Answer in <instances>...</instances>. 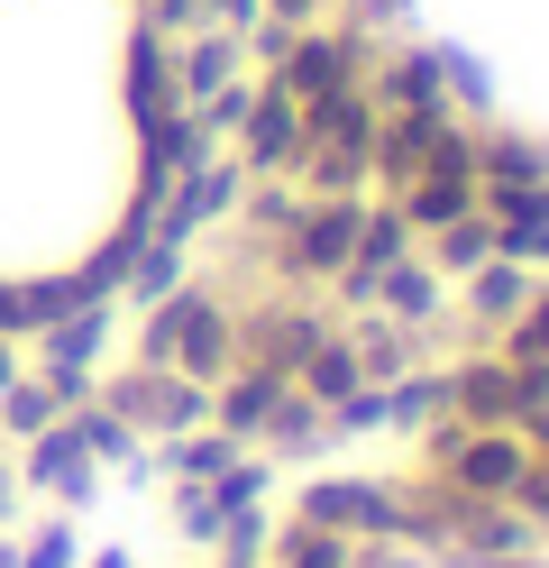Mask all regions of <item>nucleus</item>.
Listing matches in <instances>:
<instances>
[{"mask_svg": "<svg viewBox=\"0 0 549 568\" xmlns=\"http://www.w3.org/2000/svg\"><path fill=\"white\" fill-rule=\"evenodd\" d=\"M430 404H449V376H413L403 395H385V422H421Z\"/></svg>", "mask_w": 549, "mask_h": 568, "instance_id": "nucleus-11", "label": "nucleus"}, {"mask_svg": "<svg viewBox=\"0 0 549 568\" xmlns=\"http://www.w3.org/2000/svg\"><path fill=\"white\" fill-rule=\"evenodd\" d=\"M522 303V275H486V312H512Z\"/></svg>", "mask_w": 549, "mask_h": 568, "instance_id": "nucleus-15", "label": "nucleus"}, {"mask_svg": "<svg viewBox=\"0 0 549 568\" xmlns=\"http://www.w3.org/2000/svg\"><path fill=\"white\" fill-rule=\"evenodd\" d=\"M522 468H531V449L512 432H476V440L449 449V486L467 495V505H504V495L522 486Z\"/></svg>", "mask_w": 549, "mask_h": 568, "instance_id": "nucleus-1", "label": "nucleus"}, {"mask_svg": "<svg viewBox=\"0 0 549 568\" xmlns=\"http://www.w3.org/2000/svg\"><path fill=\"white\" fill-rule=\"evenodd\" d=\"M73 440L92 458H138V422L129 413H73Z\"/></svg>", "mask_w": 549, "mask_h": 568, "instance_id": "nucleus-6", "label": "nucleus"}, {"mask_svg": "<svg viewBox=\"0 0 549 568\" xmlns=\"http://www.w3.org/2000/svg\"><path fill=\"white\" fill-rule=\"evenodd\" d=\"M92 568H129V550H101V559H92Z\"/></svg>", "mask_w": 549, "mask_h": 568, "instance_id": "nucleus-16", "label": "nucleus"}, {"mask_svg": "<svg viewBox=\"0 0 549 568\" xmlns=\"http://www.w3.org/2000/svg\"><path fill=\"white\" fill-rule=\"evenodd\" d=\"M19 568H73V523H47V531L19 550Z\"/></svg>", "mask_w": 549, "mask_h": 568, "instance_id": "nucleus-13", "label": "nucleus"}, {"mask_svg": "<svg viewBox=\"0 0 549 568\" xmlns=\"http://www.w3.org/2000/svg\"><path fill=\"white\" fill-rule=\"evenodd\" d=\"M275 395H284V376H238L230 395H220V432H266V413H275Z\"/></svg>", "mask_w": 549, "mask_h": 568, "instance_id": "nucleus-4", "label": "nucleus"}, {"mask_svg": "<svg viewBox=\"0 0 549 568\" xmlns=\"http://www.w3.org/2000/svg\"><path fill=\"white\" fill-rule=\"evenodd\" d=\"M275 568H357V541L329 531V523H312V514H293L275 531Z\"/></svg>", "mask_w": 549, "mask_h": 568, "instance_id": "nucleus-3", "label": "nucleus"}, {"mask_svg": "<svg viewBox=\"0 0 549 568\" xmlns=\"http://www.w3.org/2000/svg\"><path fill=\"white\" fill-rule=\"evenodd\" d=\"M47 422H55V395H37V385H19V395H10V413H0V432H10V440H37Z\"/></svg>", "mask_w": 549, "mask_h": 568, "instance_id": "nucleus-10", "label": "nucleus"}, {"mask_svg": "<svg viewBox=\"0 0 549 568\" xmlns=\"http://www.w3.org/2000/svg\"><path fill=\"white\" fill-rule=\"evenodd\" d=\"M357 348V376L366 385H385V376H403V367H413V339H403L394 322H376V331H366V339H348Z\"/></svg>", "mask_w": 549, "mask_h": 568, "instance_id": "nucleus-5", "label": "nucleus"}, {"mask_svg": "<svg viewBox=\"0 0 549 568\" xmlns=\"http://www.w3.org/2000/svg\"><path fill=\"white\" fill-rule=\"evenodd\" d=\"M165 468H174V477H211V468H230V432H193V440H174Z\"/></svg>", "mask_w": 549, "mask_h": 568, "instance_id": "nucleus-9", "label": "nucleus"}, {"mask_svg": "<svg viewBox=\"0 0 549 568\" xmlns=\"http://www.w3.org/2000/svg\"><path fill=\"white\" fill-rule=\"evenodd\" d=\"M339 247H348V221H321L312 230V266H339Z\"/></svg>", "mask_w": 549, "mask_h": 568, "instance_id": "nucleus-14", "label": "nucleus"}, {"mask_svg": "<svg viewBox=\"0 0 549 568\" xmlns=\"http://www.w3.org/2000/svg\"><path fill=\"white\" fill-rule=\"evenodd\" d=\"M303 358H312V395H329V404L357 385V348H348V339H312Z\"/></svg>", "mask_w": 549, "mask_h": 568, "instance_id": "nucleus-7", "label": "nucleus"}, {"mask_svg": "<svg viewBox=\"0 0 549 568\" xmlns=\"http://www.w3.org/2000/svg\"><path fill=\"white\" fill-rule=\"evenodd\" d=\"M28 486L47 495V505H92V449L73 440V422H47V432L28 440Z\"/></svg>", "mask_w": 549, "mask_h": 568, "instance_id": "nucleus-2", "label": "nucleus"}, {"mask_svg": "<svg viewBox=\"0 0 549 568\" xmlns=\"http://www.w3.org/2000/svg\"><path fill=\"white\" fill-rule=\"evenodd\" d=\"M0 514H10V468H0Z\"/></svg>", "mask_w": 549, "mask_h": 568, "instance_id": "nucleus-17", "label": "nucleus"}, {"mask_svg": "<svg viewBox=\"0 0 549 568\" xmlns=\"http://www.w3.org/2000/svg\"><path fill=\"white\" fill-rule=\"evenodd\" d=\"M266 440H275V449H312V440H321V404H312V395H275Z\"/></svg>", "mask_w": 549, "mask_h": 568, "instance_id": "nucleus-8", "label": "nucleus"}, {"mask_svg": "<svg viewBox=\"0 0 549 568\" xmlns=\"http://www.w3.org/2000/svg\"><path fill=\"white\" fill-rule=\"evenodd\" d=\"M385 294H394V312H413V322H421V312L439 303V284H430V275H413V266H385Z\"/></svg>", "mask_w": 549, "mask_h": 568, "instance_id": "nucleus-12", "label": "nucleus"}]
</instances>
